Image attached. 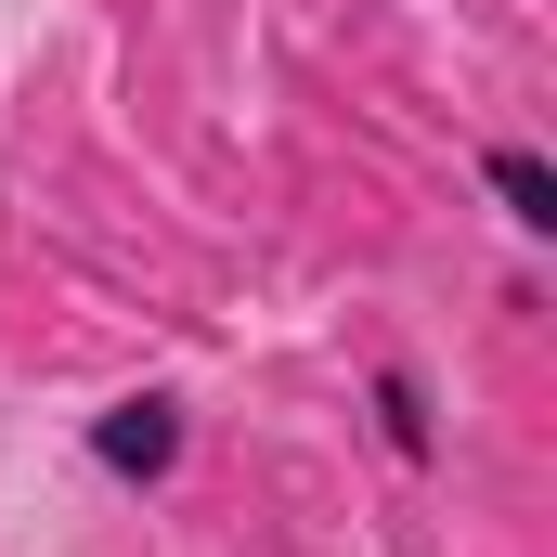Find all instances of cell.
Listing matches in <instances>:
<instances>
[{
  "label": "cell",
  "instance_id": "obj_1",
  "mask_svg": "<svg viewBox=\"0 0 557 557\" xmlns=\"http://www.w3.org/2000/svg\"><path fill=\"white\" fill-rule=\"evenodd\" d=\"M91 467L156 493V480L182 467V389H131V403H104V416H91Z\"/></svg>",
  "mask_w": 557,
  "mask_h": 557
},
{
  "label": "cell",
  "instance_id": "obj_2",
  "mask_svg": "<svg viewBox=\"0 0 557 557\" xmlns=\"http://www.w3.org/2000/svg\"><path fill=\"white\" fill-rule=\"evenodd\" d=\"M363 403H376V441H389L403 467H441V416H428V376H416V363H376Z\"/></svg>",
  "mask_w": 557,
  "mask_h": 557
},
{
  "label": "cell",
  "instance_id": "obj_3",
  "mask_svg": "<svg viewBox=\"0 0 557 557\" xmlns=\"http://www.w3.org/2000/svg\"><path fill=\"white\" fill-rule=\"evenodd\" d=\"M480 182H493V208H506L519 234H557V169L532 143H480Z\"/></svg>",
  "mask_w": 557,
  "mask_h": 557
}]
</instances>
